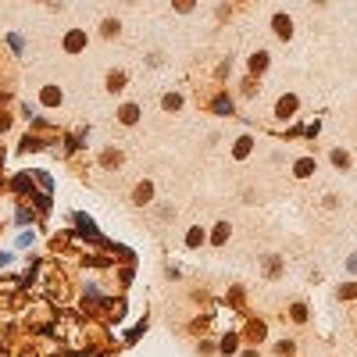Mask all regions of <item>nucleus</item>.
Segmentation results:
<instances>
[{"label":"nucleus","instance_id":"obj_12","mask_svg":"<svg viewBox=\"0 0 357 357\" xmlns=\"http://www.w3.org/2000/svg\"><path fill=\"white\" fill-rule=\"evenodd\" d=\"M179 104H182V97H175V93H172V97H165V107H168V111H175Z\"/></svg>","mask_w":357,"mask_h":357},{"label":"nucleus","instance_id":"obj_1","mask_svg":"<svg viewBox=\"0 0 357 357\" xmlns=\"http://www.w3.org/2000/svg\"><path fill=\"white\" fill-rule=\"evenodd\" d=\"M271 25H275V36H282V39H290V36H293V22H290L286 15H275V18H271Z\"/></svg>","mask_w":357,"mask_h":357},{"label":"nucleus","instance_id":"obj_7","mask_svg":"<svg viewBox=\"0 0 357 357\" xmlns=\"http://www.w3.org/2000/svg\"><path fill=\"white\" fill-rule=\"evenodd\" d=\"M107 86H111V90H122V86H125V75H122V72H111Z\"/></svg>","mask_w":357,"mask_h":357},{"label":"nucleus","instance_id":"obj_8","mask_svg":"<svg viewBox=\"0 0 357 357\" xmlns=\"http://www.w3.org/2000/svg\"><path fill=\"white\" fill-rule=\"evenodd\" d=\"M57 100H61V90L47 86V90H43V104H57Z\"/></svg>","mask_w":357,"mask_h":357},{"label":"nucleus","instance_id":"obj_5","mask_svg":"<svg viewBox=\"0 0 357 357\" xmlns=\"http://www.w3.org/2000/svg\"><path fill=\"white\" fill-rule=\"evenodd\" d=\"M215 111H218V114H232V100H229V97H218V100H215Z\"/></svg>","mask_w":357,"mask_h":357},{"label":"nucleus","instance_id":"obj_6","mask_svg":"<svg viewBox=\"0 0 357 357\" xmlns=\"http://www.w3.org/2000/svg\"><path fill=\"white\" fill-rule=\"evenodd\" d=\"M150 193H154V189H150V182H143V186L136 189V204H147V200H150Z\"/></svg>","mask_w":357,"mask_h":357},{"label":"nucleus","instance_id":"obj_16","mask_svg":"<svg viewBox=\"0 0 357 357\" xmlns=\"http://www.w3.org/2000/svg\"><path fill=\"white\" fill-rule=\"evenodd\" d=\"M175 8H179V11H189V8H193V0H175Z\"/></svg>","mask_w":357,"mask_h":357},{"label":"nucleus","instance_id":"obj_4","mask_svg":"<svg viewBox=\"0 0 357 357\" xmlns=\"http://www.w3.org/2000/svg\"><path fill=\"white\" fill-rule=\"evenodd\" d=\"M290 111H297V97H282V100H279V114L286 118Z\"/></svg>","mask_w":357,"mask_h":357},{"label":"nucleus","instance_id":"obj_10","mask_svg":"<svg viewBox=\"0 0 357 357\" xmlns=\"http://www.w3.org/2000/svg\"><path fill=\"white\" fill-rule=\"evenodd\" d=\"M264 64H268V54H257V57L250 61V68H254V72H264Z\"/></svg>","mask_w":357,"mask_h":357},{"label":"nucleus","instance_id":"obj_13","mask_svg":"<svg viewBox=\"0 0 357 357\" xmlns=\"http://www.w3.org/2000/svg\"><path fill=\"white\" fill-rule=\"evenodd\" d=\"M304 318H307V311H304V304H297L293 307V322H304Z\"/></svg>","mask_w":357,"mask_h":357},{"label":"nucleus","instance_id":"obj_2","mask_svg":"<svg viewBox=\"0 0 357 357\" xmlns=\"http://www.w3.org/2000/svg\"><path fill=\"white\" fill-rule=\"evenodd\" d=\"M83 47H86V36H83V32H68L64 50H72V54H75V50H83Z\"/></svg>","mask_w":357,"mask_h":357},{"label":"nucleus","instance_id":"obj_3","mask_svg":"<svg viewBox=\"0 0 357 357\" xmlns=\"http://www.w3.org/2000/svg\"><path fill=\"white\" fill-rule=\"evenodd\" d=\"M136 118H139V111H136V104H125V107H122V122H125V125H132V122H136Z\"/></svg>","mask_w":357,"mask_h":357},{"label":"nucleus","instance_id":"obj_15","mask_svg":"<svg viewBox=\"0 0 357 357\" xmlns=\"http://www.w3.org/2000/svg\"><path fill=\"white\" fill-rule=\"evenodd\" d=\"M118 32V22H104V36H114Z\"/></svg>","mask_w":357,"mask_h":357},{"label":"nucleus","instance_id":"obj_11","mask_svg":"<svg viewBox=\"0 0 357 357\" xmlns=\"http://www.w3.org/2000/svg\"><path fill=\"white\" fill-rule=\"evenodd\" d=\"M236 343H240L236 336H225V339H222V350H225V353H232V350H236Z\"/></svg>","mask_w":357,"mask_h":357},{"label":"nucleus","instance_id":"obj_14","mask_svg":"<svg viewBox=\"0 0 357 357\" xmlns=\"http://www.w3.org/2000/svg\"><path fill=\"white\" fill-rule=\"evenodd\" d=\"M247 150H250V139H240V147H236V157H243Z\"/></svg>","mask_w":357,"mask_h":357},{"label":"nucleus","instance_id":"obj_9","mask_svg":"<svg viewBox=\"0 0 357 357\" xmlns=\"http://www.w3.org/2000/svg\"><path fill=\"white\" fill-rule=\"evenodd\" d=\"M311 168H314V161H311V157H304V161H297V175H311Z\"/></svg>","mask_w":357,"mask_h":357}]
</instances>
